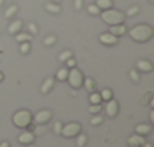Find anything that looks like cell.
Returning a JSON list of instances; mask_svg holds the SVG:
<instances>
[{"label":"cell","mask_w":154,"mask_h":147,"mask_svg":"<svg viewBox=\"0 0 154 147\" xmlns=\"http://www.w3.org/2000/svg\"><path fill=\"white\" fill-rule=\"evenodd\" d=\"M145 141H146V139H145V136L137 135V133H134V135L128 136V139H127V142H128V145H130V147H142Z\"/></svg>","instance_id":"obj_10"},{"label":"cell","mask_w":154,"mask_h":147,"mask_svg":"<svg viewBox=\"0 0 154 147\" xmlns=\"http://www.w3.org/2000/svg\"><path fill=\"white\" fill-rule=\"evenodd\" d=\"M136 133L137 135H142V136H146V135H149L151 132H152V126L149 124V123H140V124H137L136 126Z\"/></svg>","instance_id":"obj_12"},{"label":"cell","mask_w":154,"mask_h":147,"mask_svg":"<svg viewBox=\"0 0 154 147\" xmlns=\"http://www.w3.org/2000/svg\"><path fill=\"white\" fill-rule=\"evenodd\" d=\"M0 147H11V144L8 141H3V142H0Z\"/></svg>","instance_id":"obj_39"},{"label":"cell","mask_w":154,"mask_h":147,"mask_svg":"<svg viewBox=\"0 0 154 147\" xmlns=\"http://www.w3.org/2000/svg\"><path fill=\"white\" fill-rule=\"evenodd\" d=\"M3 79H5V75H3L2 71H0V82H3Z\"/></svg>","instance_id":"obj_41"},{"label":"cell","mask_w":154,"mask_h":147,"mask_svg":"<svg viewBox=\"0 0 154 147\" xmlns=\"http://www.w3.org/2000/svg\"><path fill=\"white\" fill-rule=\"evenodd\" d=\"M88 12H89L91 15H94V17H95V15H100V14H101V9H100L95 3H92V5H89V6H88Z\"/></svg>","instance_id":"obj_27"},{"label":"cell","mask_w":154,"mask_h":147,"mask_svg":"<svg viewBox=\"0 0 154 147\" xmlns=\"http://www.w3.org/2000/svg\"><path fill=\"white\" fill-rule=\"evenodd\" d=\"M83 87H85L89 93H94V91H95V82H94L91 78H85V79H83Z\"/></svg>","instance_id":"obj_23"},{"label":"cell","mask_w":154,"mask_h":147,"mask_svg":"<svg viewBox=\"0 0 154 147\" xmlns=\"http://www.w3.org/2000/svg\"><path fill=\"white\" fill-rule=\"evenodd\" d=\"M53 2H54V3H59V2H60V0H53Z\"/></svg>","instance_id":"obj_44"},{"label":"cell","mask_w":154,"mask_h":147,"mask_svg":"<svg viewBox=\"0 0 154 147\" xmlns=\"http://www.w3.org/2000/svg\"><path fill=\"white\" fill-rule=\"evenodd\" d=\"M95 5H97L101 11H106V9L113 8V2H112V0H97Z\"/></svg>","instance_id":"obj_19"},{"label":"cell","mask_w":154,"mask_h":147,"mask_svg":"<svg viewBox=\"0 0 154 147\" xmlns=\"http://www.w3.org/2000/svg\"><path fill=\"white\" fill-rule=\"evenodd\" d=\"M45 11L47 12H50V14H53V15H56V14H60V6H59V3H47L45 5Z\"/></svg>","instance_id":"obj_20"},{"label":"cell","mask_w":154,"mask_h":147,"mask_svg":"<svg viewBox=\"0 0 154 147\" xmlns=\"http://www.w3.org/2000/svg\"><path fill=\"white\" fill-rule=\"evenodd\" d=\"M17 12H18V6H17L15 3H12V5H9V6L6 8V11H5L3 15H5L6 18H11V17H14Z\"/></svg>","instance_id":"obj_21"},{"label":"cell","mask_w":154,"mask_h":147,"mask_svg":"<svg viewBox=\"0 0 154 147\" xmlns=\"http://www.w3.org/2000/svg\"><path fill=\"white\" fill-rule=\"evenodd\" d=\"M53 85H54V78H47V79L42 82V85H41V93H42V94L50 93L51 88H53Z\"/></svg>","instance_id":"obj_15"},{"label":"cell","mask_w":154,"mask_h":147,"mask_svg":"<svg viewBox=\"0 0 154 147\" xmlns=\"http://www.w3.org/2000/svg\"><path fill=\"white\" fill-rule=\"evenodd\" d=\"M33 121V115L30 111L27 109H20L17 111L14 115H12V123L15 127H20V129H26L30 123Z\"/></svg>","instance_id":"obj_3"},{"label":"cell","mask_w":154,"mask_h":147,"mask_svg":"<svg viewBox=\"0 0 154 147\" xmlns=\"http://www.w3.org/2000/svg\"><path fill=\"white\" fill-rule=\"evenodd\" d=\"M130 79H131L134 84H137V82H139L140 76H139V71H137V70H130Z\"/></svg>","instance_id":"obj_33"},{"label":"cell","mask_w":154,"mask_h":147,"mask_svg":"<svg viewBox=\"0 0 154 147\" xmlns=\"http://www.w3.org/2000/svg\"><path fill=\"white\" fill-rule=\"evenodd\" d=\"M154 99V93L152 91H146L142 97H140V100H139V103L142 105V106H148L149 105V102Z\"/></svg>","instance_id":"obj_18"},{"label":"cell","mask_w":154,"mask_h":147,"mask_svg":"<svg viewBox=\"0 0 154 147\" xmlns=\"http://www.w3.org/2000/svg\"><path fill=\"white\" fill-rule=\"evenodd\" d=\"M74 8H75V11H82V8H83V0H74Z\"/></svg>","instance_id":"obj_38"},{"label":"cell","mask_w":154,"mask_h":147,"mask_svg":"<svg viewBox=\"0 0 154 147\" xmlns=\"http://www.w3.org/2000/svg\"><path fill=\"white\" fill-rule=\"evenodd\" d=\"M20 53L21 55H27L30 52V43H20Z\"/></svg>","instance_id":"obj_31"},{"label":"cell","mask_w":154,"mask_h":147,"mask_svg":"<svg viewBox=\"0 0 154 147\" xmlns=\"http://www.w3.org/2000/svg\"><path fill=\"white\" fill-rule=\"evenodd\" d=\"M75 64H77V62H75V59H74V58H69V59H66V61H65L66 68H74V67H75Z\"/></svg>","instance_id":"obj_37"},{"label":"cell","mask_w":154,"mask_h":147,"mask_svg":"<svg viewBox=\"0 0 154 147\" xmlns=\"http://www.w3.org/2000/svg\"><path fill=\"white\" fill-rule=\"evenodd\" d=\"M82 132V124L80 123H68V124H65V126H62V132H60V135L62 136H65V138H74V136H77Z\"/></svg>","instance_id":"obj_5"},{"label":"cell","mask_w":154,"mask_h":147,"mask_svg":"<svg viewBox=\"0 0 154 147\" xmlns=\"http://www.w3.org/2000/svg\"><path fill=\"white\" fill-rule=\"evenodd\" d=\"M124 14H125V17H134L139 14V6H130L127 9V12H124Z\"/></svg>","instance_id":"obj_30"},{"label":"cell","mask_w":154,"mask_h":147,"mask_svg":"<svg viewBox=\"0 0 154 147\" xmlns=\"http://www.w3.org/2000/svg\"><path fill=\"white\" fill-rule=\"evenodd\" d=\"M42 43H44V46H48V47H50V46H54V44L57 43V37H54V35H48L47 38H44Z\"/></svg>","instance_id":"obj_28"},{"label":"cell","mask_w":154,"mask_h":147,"mask_svg":"<svg viewBox=\"0 0 154 147\" xmlns=\"http://www.w3.org/2000/svg\"><path fill=\"white\" fill-rule=\"evenodd\" d=\"M101 123H103V117H101V115H98V114L92 115V118H91V124H92V126H98V124H101Z\"/></svg>","instance_id":"obj_32"},{"label":"cell","mask_w":154,"mask_h":147,"mask_svg":"<svg viewBox=\"0 0 154 147\" xmlns=\"http://www.w3.org/2000/svg\"><path fill=\"white\" fill-rule=\"evenodd\" d=\"M98 41H100L101 44H104V46H116L118 41H119V38L115 37V35L110 34V32H103V34L98 37Z\"/></svg>","instance_id":"obj_7"},{"label":"cell","mask_w":154,"mask_h":147,"mask_svg":"<svg viewBox=\"0 0 154 147\" xmlns=\"http://www.w3.org/2000/svg\"><path fill=\"white\" fill-rule=\"evenodd\" d=\"M100 96H101V100H103V102H107V100L113 99V93H112V90H109V88H104V90H101Z\"/></svg>","instance_id":"obj_25"},{"label":"cell","mask_w":154,"mask_h":147,"mask_svg":"<svg viewBox=\"0 0 154 147\" xmlns=\"http://www.w3.org/2000/svg\"><path fill=\"white\" fill-rule=\"evenodd\" d=\"M45 130H47V129H45V124H35L32 133H33V135H42Z\"/></svg>","instance_id":"obj_29"},{"label":"cell","mask_w":154,"mask_h":147,"mask_svg":"<svg viewBox=\"0 0 154 147\" xmlns=\"http://www.w3.org/2000/svg\"><path fill=\"white\" fill-rule=\"evenodd\" d=\"M136 70L139 73H149L152 71V62H149L148 59H139L136 62Z\"/></svg>","instance_id":"obj_9"},{"label":"cell","mask_w":154,"mask_h":147,"mask_svg":"<svg viewBox=\"0 0 154 147\" xmlns=\"http://www.w3.org/2000/svg\"><path fill=\"white\" fill-rule=\"evenodd\" d=\"M27 29H29V34H30L32 37H35V35L38 34V27H36L35 23H29V24H27Z\"/></svg>","instance_id":"obj_34"},{"label":"cell","mask_w":154,"mask_h":147,"mask_svg":"<svg viewBox=\"0 0 154 147\" xmlns=\"http://www.w3.org/2000/svg\"><path fill=\"white\" fill-rule=\"evenodd\" d=\"M142 147H152V145H151V144H149V142H146V141H145V142H143V145H142Z\"/></svg>","instance_id":"obj_42"},{"label":"cell","mask_w":154,"mask_h":147,"mask_svg":"<svg viewBox=\"0 0 154 147\" xmlns=\"http://www.w3.org/2000/svg\"><path fill=\"white\" fill-rule=\"evenodd\" d=\"M53 117V112L48 111V109H42V111H38L33 117L35 120V124H47Z\"/></svg>","instance_id":"obj_6"},{"label":"cell","mask_w":154,"mask_h":147,"mask_svg":"<svg viewBox=\"0 0 154 147\" xmlns=\"http://www.w3.org/2000/svg\"><path fill=\"white\" fill-rule=\"evenodd\" d=\"M66 78H68V68H66V67L59 68L57 73H56V76H54V79H57L59 82H65Z\"/></svg>","instance_id":"obj_16"},{"label":"cell","mask_w":154,"mask_h":147,"mask_svg":"<svg viewBox=\"0 0 154 147\" xmlns=\"http://www.w3.org/2000/svg\"><path fill=\"white\" fill-rule=\"evenodd\" d=\"M3 2H5V0H0V6H2V5H3Z\"/></svg>","instance_id":"obj_43"},{"label":"cell","mask_w":154,"mask_h":147,"mask_svg":"<svg viewBox=\"0 0 154 147\" xmlns=\"http://www.w3.org/2000/svg\"><path fill=\"white\" fill-rule=\"evenodd\" d=\"M86 142H88V136L85 135V133H79L77 135V139H75V145L77 147H85L86 145Z\"/></svg>","instance_id":"obj_24"},{"label":"cell","mask_w":154,"mask_h":147,"mask_svg":"<svg viewBox=\"0 0 154 147\" xmlns=\"http://www.w3.org/2000/svg\"><path fill=\"white\" fill-rule=\"evenodd\" d=\"M109 32L119 38V37H122V35L127 34V27L124 26V23H122V24H115V26H110V27H109Z\"/></svg>","instance_id":"obj_14"},{"label":"cell","mask_w":154,"mask_h":147,"mask_svg":"<svg viewBox=\"0 0 154 147\" xmlns=\"http://www.w3.org/2000/svg\"><path fill=\"white\" fill-rule=\"evenodd\" d=\"M148 2H149V3H154V0H148Z\"/></svg>","instance_id":"obj_45"},{"label":"cell","mask_w":154,"mask_h":147,"mask_svg":"<svg viewBox=\"0 0 154 147\" xmlns=\"http://www.w3.org/2000/svg\"><path fill=\"white\" fill-rule=\"evenodd\" d=\"M149 120H151V123H154V111L149 112Z\"/></svg>","instance_id":"obj_40"},{"label":"cell","mask_w":154,"mask_h":147,"mask_svg":"<svg viewBox=\"0 0 154 147\" xmlns=\"http://www.w3.org/2000/svg\"><path fill=\"white\" fill-rule=\"evenodd\" d=\"M100 17H101V20H103L106 24H109V26L122 24V23L125 21V18H127L124 12H121V11H118V9H113V8L106 9V11H101Z\"/></svg>","instance_id":"obj_2"},{"label":"cell","mask_w":154,"mask_h":147,"mask_svg":"<svg viewBox=\"0 0 154 147\" xmlns=\"http://www.w3.org/2000/svg\"><path fill=\"white\" fill-rule=\"evenodd\" d=\"M103 108H101V105H91L89 106V112L92 114V115H95V114H100V111H101Z\"/></svg>","instance_id":"obj_35"},{"label":"cell","mask_w":154,"mask_h":147,"mask_svg":"<svg viewBox=\"0 0 154 147\" xmlns=\"http://www.w3.org/2000/svg\"><path fill=\"white\" fill-rule=\"evenodd\" d=\"M101 96H100V93H97V91H94V93H89V103L91 105H101Z\"/></svg>","instance_id":"obj_22"},{"label":"cell","mask_w":154,"mask_h":147,"mask_svg":"<svg viewBox=\"0 0 154 147\" xmlns=\"http://www.w3.org/2000/svg\"><path fill=\"white\" fill-rule=\"evenodd\" d=\"M15 40H17L18 44H20V43H32L33 37H32L30 34H21V32H18V34L15 35Z\"/></svg>","instance_id":"obj_17"},{"label":"cell","mask_w":154,"mask_h":147,"mask_svg":"<svg viewBox=\"0 0 154 147\" xmlns=\"http://www.w3.org/2000/svg\"><path fill=\"white\" fill-rule=\"evenodd\" d=\"M33 141H35V135H33L32 132H29V130L21 132V133L18 135V142H20V144L29 145V144H32Z\"/></svg>","instance_id":"obj_11"},{"label":"cell","mask_w":154,"mask_h":147,"mask_svg":"<svg viewBox=\"0 0 154 147\" xmlns=\"http://www.w3.org/2000/svg\"><path fill=\"white\" fill-rule=\"evenodd\" d=\"M69 58H72V50H63V52H60L59 56H57V59H59L60 62H65V61L69 59Z\"/></svg>","instance_id":"obj_26"},{"label":"cell","mask_w":154,"mask_h":147,"mask_svg":"<svg viewBox=\"0 0 154 147\" xmlns=\"http://www.w3.org/2000/svg\"><path fill=\"white\" fill-rule=\"evenodd\" d=\"M119 112V105L115 99H110L106 102V115L110 117V118H115Z\"/></svg>","instance_id":"obj_8"},{"label":"cell","mask_w":154,"mask_h":147,"mask_svg":"<svg viewBox=\"0 0 154 147\" xmlns=\"http://www.w3.org/2000/svg\"><path fill=\"white\" fill-rule=\"evenodd\" d=\"M21 27H23V20H14V21L8 26V34L17 35L18 32H21Z\"/></svg>","instance_id":"obj_13"},{"label":"cell","mask_w":154,"mask_h":147,"mask_svg":"<svg viewBox=\"0 0 154 147\" xmlns=\"http://www.w3.org/2000/svg\"><path fill=\"white\" fill-rule=\"evenodd\" d=\"M127 32H128L130 38L133 41H136V43H148L152 38V35H154L152 27L149 24H146V23H139V24L133 26Z\"/></svg>","instance_id":"obj_1"},{"label":"cell","mask_w":154,"mask_h":147,"mask_svg":"<svg viewBox=\"0 0 154 147\" xmlns=\"http://www.w3.org/2000/svg\"><path fill=\"white\" fill-rule=\"evenodd\" d=\"M62 126H63V124H62L60 121H56V123H54L53 130H54V133H56V135H60V132H62Z\"/></svg>","instance_id":"obj_36"},{"label":"cell","mask_w":154,"mask_h":147,"mask_svg":"<svg viewBox=\"0 0 154 147\" xmlns=\"http://www.w3.org/2000/svg\"><path fill=\"white\" fill-rule=\"evenodd\" d=\"M83 79H85L83 73L77 68V67L68 68V78H66V81H68L69 87H72L74 90L82 88V87H83Z\"/></svg>","instance_id":"obj_4"}]
</instances>
